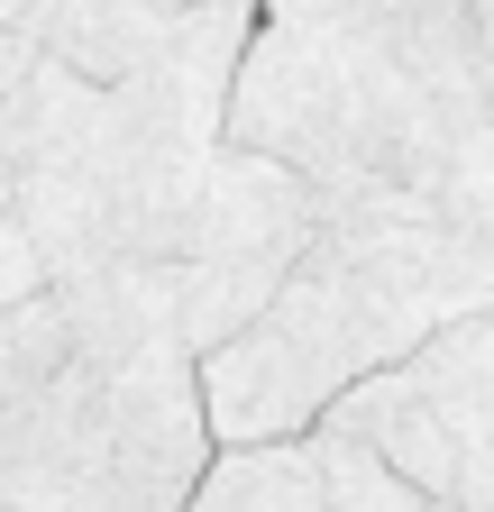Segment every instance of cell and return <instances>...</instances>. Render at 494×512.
<instances>
[{
	"label": "cell",
	"mask_w": 494,
	"mask_h": 512,
	"mask_svg": "<svg viewBox=\"0 0 494 512\" xmlns=\"http://www.w3.org/2000/svg\"><path fill=\"white\" fill-rule=\"evenodd\" d=\"M229 147L312 174L321 220L494 211V28L476 0H266Z\"/></svg>",
	"instance_id": "cell-2"
},
{
	"label": "cell",
	"mask_w": 494,
	"mask_h": 512,
	"mask_svg": "<svg viewBox=\"0 0 494 512\" xmlns=\"http://www.w3.org/2000/svg\"><path fill=\"white\" fill-rule=\"evenodd\" d=\"M19 64H28V37H10V28H0V110H10ZM0 211H10V147H0Z\"/></svg>",
	"instance_id": "cell-9"
},
{
	"label": "cell",
	"mask_w": 494,
	"mask_h": 512,
	"mask_svg": "<svg viewBox=\"0 0 494 512\" xmlns=\"http://www.w3.org/2000/svg\"><path fill=\"white\" fill-rule=\"evenodd\" d=\"M321 229L330 220H321L312 174H293L284 156H257V147H220L202 229L165 266L183 348H193V357H220L238 330H257L266 302L293 284V266L321 247Z\"/></svg>",
	"instance_id": "cell-6"
},
{
	"label": "cell",
	"mask_w": 494,
	"mask_h": 512,
	"mask_svg": "<svg viewBox=\"0 0 494 512\" xmlns=\"http://www.w3.org/2000/svg\"><path fill=\"white\" fill-rule=\"evenodd\" d=\"M211 458L165 266L46 284L0 320V512H183Z\"/></svg>",
	"instance_id": "cell-3"
},
{
	"label": "cell",
	"mask_w": 494,
	"mask_h": 512,
	"mask_svg": "<svg viewBox=\"0 0 494 512\" xmlns=\"http://www.w3.org/2000/svg\"><path fill=\"white\" fill-rule=\"evenodd\" d=\"M37 293H46V256L19 229V211H0V320H10L19 302H37Z\"/></svg>",
	"instance_id": "cell-8"
},
{
	"label": "cell",
	"mask_w": 494,
	"mask_h": 512,
	"mask_svg": "<svg viewBox=\"0 0 494 512\" xmlns=\"http://www.w3.org/2000/svg\"><path fill=\"white\" fill-rule=\"evenodd\" d=\"M266 0H65L28 46L0 147L10 211L46 284L174 266L202 229L211 165Z\"/></svg>",
	"instance_id": "cell-1"
},
{
	"label": "cell",
	"mask_w": 494,
	"mask_h": 512,
	"mask_svg": "<svg viewBox=\"0 0 494 512\" xmlns=\"http://www.w3.org/2000/svg\"><path fill=\"white\" fill-rule=\"evenodd\" d=\"M330 430L366 439L394 476H412L430 503L494 512V311L449 320L403 366L366 375L330 403Z\"/></svg>",
	"instance_id": "cell-5"
},
{
	"label": "cell",
	"mask_w": 494,
	"mask_h": 512,
	"mask_svg": "<svg viewBox=\"0 0 494 512\" xmlns=\"http://www.w3.org/2000/svg\"><path fill=\"white\" fill-rule=\"evenodd\" d=\"M494 311V211L330 220L257 330L202 357V412L220 448L321 430L339 394L403 366L449 320Z\"/></svg>",
	"instance_id": "cell-4"
},
{
	"label": "cell",
	"mask_w": 494,
	"mask_h": 512,
	"mask_svg": "<svg viewBox=\"0 0 494 512\" xmlns=\"http://www.w3.org/2000/svg\"><path fill=\"white\" fill-rule=\"evenodd\" d=\"M55 10H65V0H0V28H10V37H28V46H37V37L55 28Z\"/></svg>",
	"instance_id": "cell-10"
},
{
	"label": "cell",
	"mask_w": 494,
	"mask_h": 512,
	"mask_svg": "<svg viewBox=\"0 0 494 512\" xmlns=\"http://www.w3.org/2000/svg\"><path fill=\"white\" fill-rule=\"evenodd\" d=\"M183 512H458L430 503L412 476H394L366 439L348 430H302V439H266V448H220L202 494Z\"/></svg>",
	"instance_id": "cell-7"
}]
</instances>
